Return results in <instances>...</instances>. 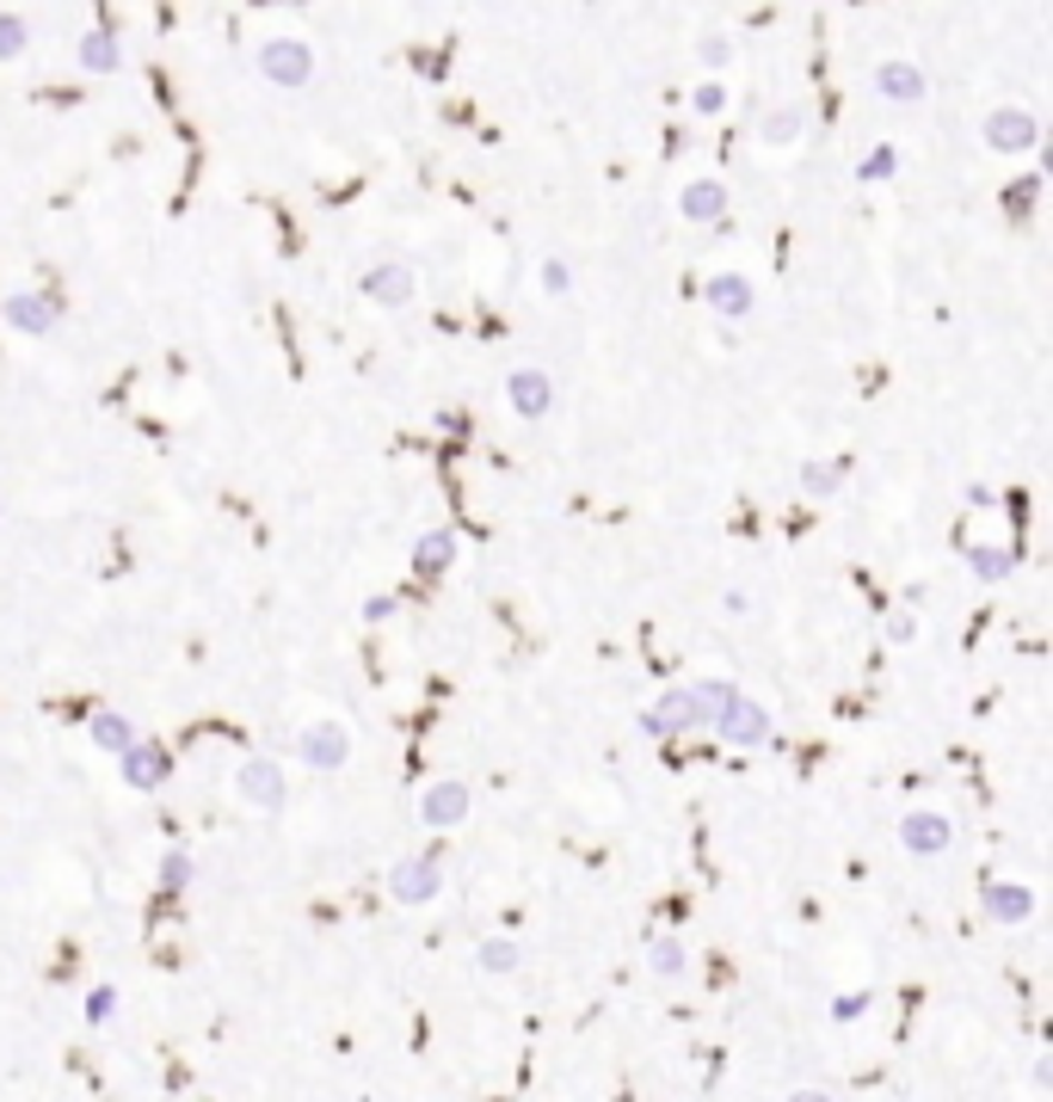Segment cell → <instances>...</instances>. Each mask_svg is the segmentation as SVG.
I'll return each instance as SVG.
<instances>
[{"label": "cell", "mask_w": 1053, "mask_h": 1102, "mask_svg": "<svg viewBox=\"0 0 1053 1102\" xmlns=\"http://www.w3.org/2000/svg\"><path fill=\"white\" fill-rule=\"evenodd\" d=\"M26 38H31V26L19 13H0V62H13L19 50H26Z\"/></svg>", "instance_id": "11"}, {"label": "cell", "mask_w": 1053, "mask_h": 1102, "mask_svg": "<svg viewBox=\"0 0 1053 1102\" xmlns=\"http://www.w3.org/2000/svg\"><path fill=\"white\" fill-rule=\"evenodd\" d=\"M992 912H999V917H1029V893H1023V887L992 893Z\"/></svg>", "instance_id": "15"}, {"label": "cell", "mask_w": 1053, "mask_h": 1102, "mask_svg": "<svg viewBox=\"0 0 1053 1102\" xmlns=\"http://www.w3.org/2000/svg\"><path fill=\"white\" fill-rule=\"evenodd\" d=\"M463 807H468V795H463L456 783H444V788H431V795H426V820H431V825H450Z\"/></svg>", "instance_id": "9"}, {"label": "cell", "mask_w": 1053, "mask_h": 1102, "mask_svg": "<svg viewBox=\"0 0 1053 1102\" xmlns=\"http://www.w3.org/2000/svg\"><path fill=\"white\" fill-rule=\"evenodd\" d=\"M487 967H494V973L518 967V949H511V943H487Z\"/></svg>", "instance_id": "19"}, {"label": "cell", "mask_w": 1053, "mask_h": 1102, "mask_svg": "<svg viewBox=\"0 0 1053 1102\" xmlns=\"http://www.w3.org/2000/svg\"><path fill=\"white\" fill-rule=\"evenodd\" d=\"M708 296H715V308H727V315L752 302V296H746V278H715V284H708Z\"/></svg>", "instance_id": "14"}, {"label": "cell", "mask_w": 1053, "mask_h": 1102, "mask_svg": "<svg viewBox=\"0 0 1053 1102\" xmlns=\"http://www.w3.org/2000/svg\"><path fill=\"white\" fill-rule=\"evenodd\" d=\"M259 75H266L271 87H308V75H315V50H308L302 38H271L266 50H259Z\"/></svg>", "instance_id": "1"}, {"label": "cell", "mask_w": 1053, "mask_h": 1102, "mask_svg": "<svg viewBox=\"0 0 1053 1102\" xmlns=\"http://www.w3.org/2000/svg\"><path fill=\"white\" fill-rule=\"evenodd\" d=\"M302 752H308V764H339L346 739H339V733H308V739H302Z\"/></svg>", "instance_id": "13"}, {"label": "cell", "mask_w": 1053, "mask_h": 1102, "mask_svg": "<svg viewBox=\"0 0 1053 1102\" xmlns=\"http://www.w3.org/2000/svg\"><path fill=\"white\" fill-rule=\"evenodd\" d=\"M721 106H727V87H721V80H703V87H696V111H721Z\"/></svg>", "instance_id": "17"}, {"label": "cell", "mask_w": 1053, "mask_h": 1102, "mask_svg": "<svg viewBox=\"0 0 1053 1102\" xmlns=\"http://www.w3.org/2000/svg\"><path fill=\"white\" fill-rule=\"evenodd\" d=\"M727 56H734V43H727V38H708V43H703V62H708V68H721Z\"/></svg>", "instance_id": "22"}, {"label": "cell", "mask_w": 1053, "mask_h": 1102, "mask_svg": "<svg viewBox=\"0 0 1053 1102\" xmlns=\"http://www.w3.org/2000/svg\"><path fill=\"white\" fill-rule=\"evenodd\" d=\"M906 844H912V851H943L948 825L936 820V813H918V820H906Z\"/></svg>", "instance_id": "8"}, {"label": "cell", "mask_w": 1053, "mask_h": 1102, "mask_svg": "<svg viewBox=\"0 0 1053 1102\" xmlns=\"http://www.w3.org/2000/svg\"><path fill=\"white\" fill-rule=\"evenodd\" d=\"M506 400H511L518 413H530V419H536V413L548 407V376H543V370H518V376L506 383Z\"/></svg>", "instance_id": "4"}, {"label": "cell", "mask_w": 1053, "mask_h": 1102, "mask_svg": "<svg viewBox=\"0 0 1053 1102\" xmlns=\"http://www.w3.org/2000/svg\"><path fill=\"white\" fill-rule=\"evenodd\" d=\"M894 167H900V155H894V148H875V155L863 160V179H887Z\"/></svg>", "instance_id": "16"}, {"label": "cell", "mask_w": 1053, "mask_h": 1102, "mask_svg": "<svg viewBox=\"0 0 1053 1102\" xmlns=\"http://www.w3.org/2000/svg\"><path fill=\"white\" fill-rule=\"evenodd\" d=\"M727 210V191L715 186V179H696L691 191H684V216H696V222H708V216Z\"/></svg>", "instance_id": "6"}, {"label": "cell", "mask_w": 1053, "mask_h": 1102, "mask_svg": "<svg viewBox=\"0 0 1053 1102\" xmlns=\"http://www.w3.org/2000/svg\"><path fill=\"white\" fill-rule=\"evenodd\" d=\"M795 130H801V111H776L771 118V142H795Z\"/></svg>", "instance_id": "18"}, {"label": "cell", "mask_w": 1053, "mask_h": 1102, "mask_svg": "<svg viewBox=\"0 0 1053 1102\" xmlns=\"http://www.w3.org/2000/svg\"><path fill=\"white\" fill-rule=\"evenodd\" d=\"M80 62H87V68H99V75H106V68H118V62H123V50H118V38H106V31H93V38L80 43Z\"/></svg>", "instance_id": "10"}, {"label": "cell", "mask_w": 1053, "mask_h": 1102, "mask_svg": "<svg viewBox=\"0 0 1053 1102\" xmlns=\"http://www.w3.org/2000/svg\"><path fill=\"white\" fill-rule=\"evenodd\" d=\"M364 290L383 296V302H407V296H414V278L400 266H383V271H364Z\"/></svg>", "instance_id": "5"}, {"label": "cell", "mask_w": 1053, "mask_h": 1102, "mask_svg": "<svg viewBox=\"0 0 1053 1102\" xmlns=\"http://www.w3.org/2000/svg\"><path fill=\"white\" fill-rule=\"evenodd\" d=\"M1035 142H1041V123L1023 106H1004L986 118V148H1011L1016 155V148H1035Z\"/></svg>", "instance_id": "2"}, {"label": "cell", "mask_w": 1053, "mask_h": 1102, "mask_svg": "<svg viewBox=\"0 0 1053 1102\" xmlns=\"http://www.w3.org/2000/svg\"><path fill=\"white\" fill-rule=\"evenodd\" d=\"M240 776H247V795H259V801H271V807H278L284 788H278V771H271V764H247Z\"/></svg>", "instance_id": "12"}, {"label": "cell", "mask_w": 1053, "mask_h": 1102, "mask_svg": "<svg viewBox=\"0 0 1053 1102\" xmlns=\"http://www.w3.org/2000/svg\"><path fill=\"white\" fill-rule=\"evenodd\" d=\"M543 290H567V266H543Z\"/></svg>", "instance_id": "23"}, {"label": "cell", "mask_w": 1053, "mask_h": 1102, "mask_svg": "<svg viewBox=\"0 0 1053 1102\" xmlns=\"http://www.w3.org/2000/svg\"><path fill=\"white\" fill-rule=\"evenodd\" d=\"M7 315H13L19 327H43V315H50V308H43V302H13Z\"/></svg>", "instance_id": "20"}, {"label": "cell", "mask_w": 1053, "mask_h": 1102, "mask_svg": "<svg viewBox=\"0 0 1053 1102\" xmlns=\"http://www.w3.org/2000/svg\"><path fill=\"white\" fill-rule=\"evenodd\" d=\"M875 87H881V99H900V106H918V99L931 93V87H924V68L918 62H900V56L875 68Z\"/></svg>", "instance_id": "3"}, {"label": "cell", "mask_w": 1053, "mask_h": 1102, "mask_svg": "<svg viewBox=\"0 0 1053 1102\" xmlns=\"http://www.w3.org/2000/svg\"><path fill=\"white\" fill-rule=\"evenodd\" d=\"M99 739H106V745H118V752H123V745H130V733H123V721L99 715Z\"/></svg>", "instance_id": "21"}, {"label": "cell", "mask_w": 1053, "mask_h": 1102, "mask_svg": "<svg viewBox=\"0 0 1053 1102\" xmlns=\"http://www.w3.org/2000/svg\"><path fill=\"white\" fill-rule=\"evenodd\" d=\"M395 893H400V900H431V893H438L431 863H400L395 868Z\"/></svg>", "instance_id": "7"}]
</instances>
